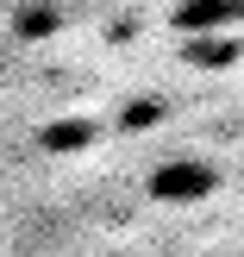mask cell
Instances as JSON below:
<instances>
[{
	"mask_svg": "<svg viewBox=\"0 0 244 257\" xmlns=\"http://www.w3.org/2000/svg\"><path fill=\"white\" fill-rule=\"evenodd\" d=\"M213 188H219V176H213V163H200V157H169L157 176H150V195H157L163 207H194V201H207Z\"/></svg>",
	"mask_w": 244,
	"mask_h": 257,
	"instance_id": "obj_1",
	"label": "cell"
},
{
	"mask_svg": "<svg viewBox=\"0 0 244 257\" xmlns=\"http://www.w3.org/2000/svg\"><path fill=\"white\" fill-rule=\"evenodd\" d=\"M232 19H244V0H188L175 13L182 32H207V25H232Z\"/></svg>",
	"mask_w": 244,
	"mask_h": 257,
	"instance_id": "obj_2",
	"label": "cell"
}]
</instances>
